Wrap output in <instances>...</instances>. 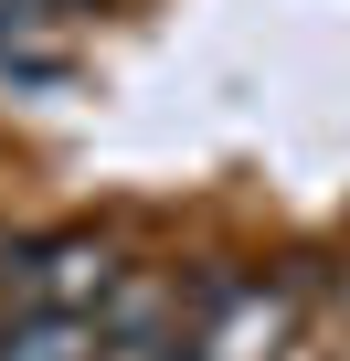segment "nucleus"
<instances>
[{"instance_id": "obj_1", "label": "nucleus", "mask_w": 350, "mask_h": 361, "mask_svg": "<svg viewBox=\"0 0 350 361\" xmlns=\"http://www.w3.org/2000/svg\"><path fill=\"white\" fill-rule=\"evenodd\" d=\"M117 245L106 234H85V224H54V234H32V245H11V308H64V319H96L106 298H117Z\"/></svg>"}, {"instance_id": "obj_2", "label": "nucleus", "mask_w": 350, "mask_h": 361, "mask_svg": "<svg viewBox=\"0 0 350 361\" xmlns=\"http://www.w3.org/2000/svg\"><path fill=\"white\" fill-rule=\"evenodd\" d=\"M287 340H297V298L276 276H213L202 308H192L181 361H276Z\"/></svg>"}, {"instance_id": "obj_3", "label": "nucleus", "mask_w": 350, "mask_h": 361, "mask_svg": "<svg viewBox=\"0 0 350 361\" xmlns=\"http://www.w3.org/2000/svg\"><path fill=\"white\" fill-rule=\"evenodd\" d=\"M0 361H96V319H64V308H11V329H0Z\"/></svg>"}, {"instance_id": "obj_4", "label": "nucleus", "mask_w": 350, "mask_h": 361, "mask_svg": "<svg viewBox=\"0 0 350 361\" xmlns=\"http://www.w3.org/2000/svg\"><path fill=\"white\" fill-rule=\"evenodd\" d=\"M276 361H318V350H308V340H287V350H276Z\"/></svg>"}]
</instances>
